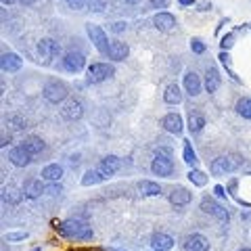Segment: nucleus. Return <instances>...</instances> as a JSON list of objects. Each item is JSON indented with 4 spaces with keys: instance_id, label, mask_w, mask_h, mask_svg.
<instances>
[{
    "instance_id": "obj_25",
    "label": "nucleus",
    "mask_w": 251,
    "mask_h": 251,
    "mask_svg": "<svg viewBox=\"0 0 251 251\" xmlns=\"http://www.w3.org/2000/svg\"><path fill=\"white\" fill-rule=\"evenodd\" d=\"M138 191L143 195H147V197H157V195L161 193V186L157 182H153V180H140V182H138Z\"/></svg>"
},
{
    "instance_id": "obj_22",
    "label": "nucleus",
    "mask_w": 251,
    "mask_h": 251,
    "mask_svg": "<svg viewBox=\"0 0 251 251\" xmlns=\"http://www.w3.org/2000/svg\"><path fill=\"white\" fill-rule=\"evenodd\" d=\"M42 180H49V182H59L63 178V168L59 163H49L46 168H42Z\"/></svg>"
},
{
    "instance_id": "obj_38",
    "label": "nucleus",
    "mask_w": 251,
    "mask_h": 251,
    "mask_svg": "<svg viewBox=\"0 0 251 251\" xmlns=\"http://www.w3.org/2000/svg\"><path fill=\"white\" fill-rule=\"evenodd\" d=\"M61 191H63V188H61V184H57V182H50L49 186H46V193L52 195V197H54V195H61Z\"/></svg>"
},
{
    "instance_id": "obj_31",
    "label": "nucleus",
    "mask_w": 251,
    "mask_h": 251,
    "mask_svg": "<svg viewBox=\"0 0 251 251\" xmlns=\"http://www.w3.org/2000/svg\"><path fill=\"white\" fill-rule=\"evenodd\" d=\"M105 180V176L100 174L99 170H88L84 174V178H82V184L84 186H92V184H99V182H103Z\"/></svg>"
},
{
    "instance_id": "obj_44",
    "label": "nucleus",
    "mask_w": 251,
    "mask_h": 251,
    "mask_svg": "<svg viewBox=\"0 0 251 251\" xmlns=\"http://www.w3.org/2000/svg\"><path fill=\"white\" fill-rule=\"evenodd\" d=\"M65 2H67L69 6H72V9H82L86 0H65Z\"/></svg>"
},
{
    "instance_id": "obj_11",
    "label": "nucleus",
    "mask_w": 251,
    "mask_h": 251,
    "mask_svg": "<svg viewBox=\"0 0 251 251\" xmlns=\"http://www.w3.org/2000/svg\"><path fill=\"white\" fill-rule=\"evenodd\" d=\"M191 201H193V193L188 191V188H184V186L172 188V193H170V203H172V205L184 207V205H188Z\"/></svg>"
},
{
    "instance_id": "obj_17",
    "label": "nucleus",
    "mask_w": 251,
    "mask_h": 251,
    "mask_svg": "<svg viewBox=\"0 0 251 251\" xmlns=\"http://www.w3.org/2000/svg\"><path fill=\"white\" fill-rule=\"evenodd\" d=\"M128 52H130V49H128V44L126 42H122V40H113L111 44H109V59H113V61H126L128 59Z\"/></svg>"
},
{
    "instance_id": "obj_13",
    "label": "nucleus",
    "mask_w": 251,
    "mask_h": 251,
    "mask_svg": "<svg viewBox=\"0 0 251 251\" xmlns=\"http://www.w3.org/2000/svg\"><path fill=\"white\" fill-rule=\"evenodd\" d=\"M61 115L65 117V120H80V117L84 115V105H82V100H69V103H65V107L61 109Z\"/></svg>"
},
{
    "instance_id": "obj_24",
    "label": "nucleus",
    "mask_w": 251,
    "mask_h": 251,
    "mask_svg": "<svg viewBox=\"0 0 251 251\" xmlns=\"http://www.w3.org/2000/svg\"><path fill=\"white\" fill-rule=\"evenodd\" d=\"M220 82H222V77H220V72L216 67H209L207 74H205V90L207 92H216L220 88Z\"/></svg>"
},
{
    "instance_id": "obj_23",
    "label": "nucleus",
    "mask_w": 251,
    "mask_h": 251,
    "mask_svg": "<svg viewBox=\"0 0 251 251\" xmlns=\"http://www.w3.org/2000/svg\"><path fill=\"white\" fill-rule=\"evenodd\" d=\"M163 100H166L168 105H180L182 103V90H180L178 84H170L166 92H163Z\"/></svg>"
},
{
    "instance_id": "obj_47",
    "label": "nucleus",
    "mask_w": 251,
    "mask_h": 251,
    "mask_svg": "<svg viewBox=\"0 0 251 251\" xmlns=\"http://www.w3.org/2000/svg\"><path fill=\"white\" fill-rule=\"evenodd\" d=\"M9 143H11V136H6V134H2V143H0V147H2V149H4L6 145H9Z\"/></svg>"
},
{
    "instance_id": "obj_15",
    "label": "nucleus",
    "mask_w": 251,
    "mask_h": 251,
    "mask_svg": "<svg viewBox=\"0 0 251 251\" xmlns=\"http://www.w3.org/2000/svg\"><path fill=\"white\" fill-rule=\"evenodd\" d=\"M0 65H2V72L15 74V72H19V69H21L23 61H21L19 54H15V52H2V59H0Z\"/></svg>"
},
{
    "instance_id": "obj_10",
    "label": "nucleus",
    "mask_w": 251,
    "mask_h": 251,
    "mask_svg": "<svg viewBox=\"0 0 251 251\" xmlns=\"http://www.w3.org/2000/svg\"><path fill=\"white\" fill-rule=\"evenodd\" d=\"M122 168V159L120 157H115V155H107V157H103V159H100V163H99V172L100 174L105 176V180L109 178V176H113L117 170Z\"/></svg>"
},
{
    "instance_id": "obj_48",
    "label": "nucleus",
    "mask_w": 251,
    "mask_h": 251,
    "mask_svg": "<svg viewBox=\"0 0 251 251\" xmlns=\"http://www.w3.org/2000/svg\"><path fill=\"white\" fill-rule=\"evenodd\" d=\"M19 2H21L23 6H31V4H34V2H36V0H19Z\"/></svg>"
},
{
    "instance_id": "obj_20",
    "label": "nucleus",
    "mask_w": 251,
    "mask_h": 251,
    "mask_svg": "<svg viewBox=\"0 0 251 251\" xmlns=\"http://www.w3.org/2000/svg\"><path fill=\"white\" fill-rule=\"evenodd\" d=\"M23 193H25V197L36 199V197H40L42 193H46V186L42 184V180L31 178V180H27V182L23 184Z\"/></svg>"
},
{
    "instance_id": "obj_34",
    "label": "nucleus",
    "mask_w": 251,
    "mask_h": 251,
    "mask_svg": "<svg viewBox=\"0 0 251 251\" xmlns=\"http://www.w3.org/2000/svg\"><path fill=\"white\" fill-rule=\"evenodd\" d=\"M191 50L195 54H203V52H205V44H203L199 38H193V40H191Z\"/></svg>"
},
{
    "instance_id": "obj_26",
    "label": "nucleus",
    "mask_w": 251,
    "mask_h": 251,
    "mask_svg": "<svg viewBox=\"0 0 251 251\" xmlns=\"http://www.w3.org/2000/svg\"><path fill=\"white\" fill-rule=\"evenodd\" d=\"M23 195H25V193H21L19 188H15V186H4V188H2V199H4L6 203H13V205L21 203Z\"/></svg>"
},
{
    "instance_id": "obj_40",
    "label": "nucleus",
    "mask_w": 251,
    "mask_h": 251,
    "mask_svg": "<svg viewBox=\"0 0 251 251\" xmlns=\"http://www.w3.org/2000/svg\"><path fill=\"white\" fill-rule=\"evenodd\" d=\"M170 0H151V6L153 9H168Z\"/></svg>"
},
{
    "instance_id": "obj_29",
    "label": "nucleus",
    "mask_w": 251,
    "mask_h": 251,
    "mask_svg": "<svg viewBox=\"0 0 251 251\" xmlns=\"http://www.w3.org/2000/svg\"><path fill=\"white\" fill-rule=\"evenodd\" d=\"M182 159H184V163L186 166H191V168H195L197 166V153H195V149H193V145L188 143V140H184V149H182Z\"/></svg>"
},
{
    "instance_id": "obj_45",
    "label": "nucleus",
    "mask_w": 251,
    "mask_h": 251,
    "mask_svg": "<svg viewBox=\"0 0 251 251\" xmlns=\"http://www.w3.org/2000/svg\"><path fill=\"white\" fill-rule=\"evenodd\" d=\"M197 6H199L197 11H209V9H211V2H207V0H203V2H199Z\"/></svg>"
},
{
    "instance_id": "obj_33",
    "label": "nucleus",
    "mask_w": 251,
    "mask_h": 251,
    "mask_svg": "<svg viewBox=\"0 0 251 251\" xmlns=\"http://www.w3.org/2000/svg\"><path fill=\"white\" fill-rule=\"evenodd\" d=\"M88 6L94 13H103L107 9V0H88Z\"/></svg>"
},
{
    "instance_id": "obj_4",
    "label": "nucleus",
    "mask_w": 251,
    "mask_h": 251,
    "mask_svg": "<svg viewBox=\"0 0 251 251\" xmlns=\"http://www.w3.org/2000/svg\"><path fill=\"white\" fill-rule=\"evenodd\" d=\"M239 166H241V161L234 159V157H216V159L209 163V170L214 176H224V174H228V172H234Z\"/></svg>"
},
{
    "instance_id": "obj_37",
    "label": "nucleus",
    "mask_w": 251,
    "mask_h": 251,
    "mask_svg": "<svg viewBox=\"0 0 251 251\" xmlns=\"http://www.w3.org/2000/svg\"><path fill=\"white\" fill-rule=\"evenodd\" d=\"M232 44H234V36H232V34L222 36V42H220V46H222V50H228Z\"/></svg>"
},
{
    "instance_id": "obj_30",
    "label": "nucleus",
    "mask_w": 251,
    "mask_h": 251,
    "mask_svg": "<svg viewBox=\"0 0 251 251\" xmlns=\"http://www.w3.org/2000/svg\"><path fill=\"white\" fill-rule=\"evenodd\" d=\"M186 176L195 186H205L207 184V174L205 172H201V170H197V168H191V172H188Z\"/></svg>"
},
{
    "instance_id": "obj_18",
    "label": "nucleus",
    "mask_w": 251,
    "mask_h": 251,
    "mask_svg": "<svg viewBox=\"0 0 251 251\" xmlns=\"http://www.w3.org/2000/svg\"><path fill=\"white\" fill-rule=\"evenodd\" d=\"M184 249L186 251H207L209 249V241L203 234H191L184 241Z\"/></svg>"
},
{
    "instance_id": "obj_14",
    "label": "nucleus",
    "mask_w": 251,
    "mask_h": 251,
    "mask_svg": "<svg viewBox=\"0 0 251 251\" xmlns=\"http://www.w3.org/2000/svg\"><path fill=\"white\" fill-rule=\"evenodd\" d=\"M153 25L159 29V31H170V29L176 27V17L172 13L161 11V13H157L155 17H153Z\"/></svg>"
},
{
    "instance_id": "obj_16",
    "label": "nucleus",
    "mask_w": 251,
    "mask_h": 251,
    "mask_svg": "<svg viewBox=\"0 0 251 251\" xmlns=\"http://www.w3.org/2000/svg\"><path fill=\"white\" fill-rule=\"evenodd\" d=\"M151 172L155 176H163V178H170L172 172H174V163L170 159H161V157H155L153 163H151Z\"/></svg>"
},
{
    "instance_id": "obj_19",
    "label": "nucleus",
    "mask_w": 251,
    "mask_h": 251,
    "mask_svg": "<svg viewBox=\"0 0 251 251\" xmlns=\"http://www.w3.org/2000/svg\"><path fill=\"white\" fill-rule=\"evenodd\" d=\"M151 247H153V251H170L172 247H174V239H172L170 234L157 232L151 239Z\"/></svg>"
},
{
    "instance_id": "obj_8",
    "label": "nucleus",
    "mask_w": 251,
    "mask_h": 251,
    "mask_svg": "<svg viewBox=\"0 0 251 251\" xmlns=\"http://www.w3.org/2000/svg\"><path fill=\"white\" fill-rule=\"evenodd\" d=\"M84 65H86V57L82 52H77V50H69L65 57H63V67H65L67 72H72V74L82 72Z\"/></svg>"
},
{
    "instance_id": "obj_9",
    "label": "nucleus",
    "mask_w": 251,
    "mask_h": 251,
    "mask_svg": "<svg viewBox=\"0 0 251 251\" xmlns=\"http://www.w3.org/2000/svg\"><path fill=\"white\" fill-rule=\"evenodd\" d=\"M31 157H34V155H31L23 145L13 147L9 151V159H11L13 166H17V168H27L31 163Z\"/></svg>"
},
{
    "instance_id": "obj_7",
    "label": "nucleus",
    "mask_w": 251,
    "mask_h": 251,
    "mask_svg": "<svg viewBox=\"0 0 251 251\" xmlns=\"http://www.w3.org/2000/svg\"><path fill=\"white\" fill-rule=\"evenodd\" d=\"M201 209L205 211V214H211L214 218H218L220 222H228L230 220V214L226 211V207H222L220 203H216V199H211V197H203L201 199Z\"/></svg>"
},
{
    "instance_id": "obj_39",
    "label": "nucleus",
    "mask_w": 251,
    "mask_h": 251,
    "mask_svg": "<svg viewBox=\"0 0 251 251\" xmlns=\"http://www.w3.org/2000/svg\"><path fill=\"white\" fill-rule=\"evenodd\" d=\"M9 122L15 124V128H17V130H23V128H25V122H23L21 117H17V115H11V117H9Z\"/></svg>"
},
{
    "instance_id": "obj_6",
    "label": "nucleus",
    "mask_w": 251,
    "mask_h": 251,
    "mask_svg": "<svg viewBox=\"0 0 251 251\" xmlns=\"http://www.w3.org/2000/svg\"><path fill=\"white\" fill-rule=\"evenodd\" d=\"M38 54H40V59L44 63H50V59L61 54V44L54 42L52 38H42V40L38 42Z\"/></svg>"
},
{
    "instance_id": "obj_49",
    "label": "nucleus",
    "mask_w": 251,
    "mask_h": 251,
    "mask_svg": "<svg viewBox=\"0 0 251 251\" xmlns=\"http://www.w3.org/2000/svg\"><path fill=\"white\" fill-rule=\"evenodd\" d=\"M17 0H2V4H15Z\"/></svg>"
},
{
    "instance_id": "obj_52",
    "label": "nucleus",
    "mask_w": 251,
    "mask_h": 251,
    "mask_svg": "<svg viewBox=\"0 0 251 251\" xmlns=\"http://www.w3.org/2000/svg\"><path fill=\"white\" fill-rule=\"evenodd\" d=\"M34 251H42V249H34Z\"/></svg>"
},
{
    "instance_id": "obj_51",
    "label": "nucleus",
    "mask_w": 251,
    "mask_h": 251,
    "mask_svg": "<svg viewBox=\"0 0 251 251\" xmlns=\"http://www.w3.org/2000/svg\"><path fill=\"white\" fill-rule=\"evenodd\" d=\"M239 251H251V249H239Z\"/></svg>"
},
{
    "instance_id": "obj_1",
    "label": "nucleus",
    "mask_w": 251,
    "mask_h": 251,
    "mask_svg": "<svg viewBox=\"0 0 251 251\" xmlns=\"http://www.w3.org/2000/svg\"><path fill=\"white\" fill-rule=\"evenodd\" d=\"M57 230L67 239H77V241H90L92 239V228L82 220H65L57 226Z\"/></svg>"
},
{
    "instance_id": "obj_42",
    "label": "nucleus",
    "mask_w": 251,
    "mask_h": 251,
    "mask_svg": "<svg viewBox=\"0 0 251 251\" xmlns=\"http://www.w3.org/2000/svg\"><path fill=\"white\" fill-rule=\"evenodd\" d=\"M220 63H222V65L224 67H230V57H228V52H226V50H222V52H220Z\"/></svg>"
},
{
    "instance_id": "obj_28",
    "label": "nucleus",
    "mask_w": 251,
    "mask_h": 251,
    "mask_svg": "<svg viewBox=\"0 0 251 251\" xmlns=\"http://www.w3.org/2000/svg\"><path fill=\"white\" fill-rule=\"evenodd\" d=\"M23 147H25L31 155H40L44 151V143H42V138H38V136L25 138V140H23Z\"/></svg>"
},
{
    "instance_id": "obj_27",
    "label": "nucleus",
    "mask_w": 251,
    "mask_h": 251,
    "mask_svg": "<svg viewBox=\"0 0 251 251\" xmlns=\"http://www.w3.org/2000/svg\"><path fill=\"white\" fill-rule=\"evenodd\" d=\"M203 126H205V117L197 111H191V115H188V130H191L193 134H199L203 130Z\"/></svg>"
},
{
    "instance_id": "obj_21",
    "label": "nucleus",
    "mask_w": 251,
    "mask_h": 251,
    "mask_svg": "<svg viewBox=\"0 0 251 251\" xmlns=\"http://www.w3.org/2000/svg\"><path fill=\"white\" fill-rule=\"evenodd\" d=\"M184 90L191 94V97H197V94L201 92V77L195 72L184 74Z\"/></svg>"
},
{
    "instance_id": "obj_41",
    "label": "nucleus",
    "mask_w": 251,
    "mask_h": 251,
    "mask_svg": "<svg viewBox=\"0 0 251 251\" xmlns=\"http://www.w3.org/2000/svg\"><path fill=\"white\" fill-rule=\"evenodd\" d=\"M109 29H111L113 34H120V31H124V29H126V21H115V23H113V25L109 27Z\"/></svg>"
},
{
    "instance_id": "obj_36",
    "label": "nucleus",
    "mask_w": 251,
    "mask_h": 251,
    "mask_svg": "<svg viewBox=\"0 0 251 251\" xmlns=\"http://www.w3.org/2000/svg\"><path fill=\"white\" fill-rule=\"evenodd\" d=\"M27 239V232H9L6 234V241L15 243V241H25Z\"/></svg>"
},
{
    "instance_id": "obj_5",
    "label": "nucleus",
    "mask_w": 251,
    "mask_h": 251,
    "mask_svg": "<svg viewBox=\"0 0 251 251\" xmlns=\"http://www.w3.org/2000/svg\"><path fill=\"white\" fill-rule=\"evenodd\" d=\"M86 34H88V38L94 44V49H97L99 52H103V54L109 52V40H107V34H105L103 27L92 25V23H90V25H86Z\"/></svg>"
},
{
    "instance_id": "obj_50",
    "label": "nucleus",
    "mask_w": 251,
    "mask_h": 251,
    "mask_svg": "<svg viewBox=\"0 0 251 251\" xmlns=\"http://www.w3.org/2000/svg\"><path fill=\"white\" fill-rule=\"evenodd\" d=\"M126 2H128V4H138L140 0H126Z\"/></svg>"
},
{
    "instance_id": "obj_43",
    "label": "nucleus",
    "mask_w": 251,
    "mask_h": 251,
    "mask_svg": "<svg viewBox=\"0 0 251 251\" xmlns=\"http://www.w3.org/2000/svg\"><path fill=\"white\" fill-rule=\"evenodd\" d=\"M214 193H216V197H220V199L226 197V188H224L222 184H216V186H214Z\"/></svg>"
},
{
    "instance_id": "obj_2",
    "label": "nucleus",
    "mask_w": 251,
    "mask_h": 251,
    "mask_svg": "<svg viewBox=\"0 0 251 251\" xmlns=\"http://www.w3.org/2000/svg\"><path fill=\"white\" fill-rule=\"evenodd\" d=\"M44 99L49 100L50 105H59L63 103V100L67 99V94H69V88H67V84H63L59 80H52L44 86Z\"/></svg>"
},
{
    "instance_id": "obj_3",
    "label": "nucleus",
    "mask_w": 251,
    "mask_h": 251,
    "mask_svg": "<svg viewBox=\"0 0 251 251\" xmlns=\"http://www.w3.org/2000/svg\"><path fill=\"white\" fill-rule=\"evenodd\" d=\"M115 74V69L113 65H109V63H92V65L88 67V84H100V82H105L109 80Z\"/></svg>"
},
{
    "instance_id": "obj_46",
    "label": "nucleus",
    "mask_w": 251,
    "mask_h": 251,
    "mask_svg": "<svg viewBox=\"0 0 251 251\" xmlns=\"http://www.w3.org/2000/svg\"><path fill=\"white\" fill-rule=\"evenodd\" d=\"M180 2V6H193V4H197L195 0H178Z\"/></svg>"
},
{
    "instance_id": "obj_35",
    "label": "nucleus",
    "mask_w": 251,
    "mask_h": 251,
    "mask_svg": "<svg viewBox=\"0 0 251 251\" xmlns=\"http://www.w3.org/2000/svg\"><path fill=\"white\" fill-rule=\"evenodd\" d=\"M155 157H161V159H170L172 161V157H174V155H172V149L170 147H159L155 151Z\"/></svg>"
},
{
    "instance_id": "obj_32",
    "label": "nucleus",
    "mask_w": 251,
    "mask_h": 251,
    "mask_svg": "<svg viewBox=\"0 0 251 251\" xmlns=\"http://www.w3.org/2000/svg\"><path fill=\"white\" fill-rule=\"evenodd\" d=\"M237 111H239V115L245 117V120H251V99H241L237 103Z\"/></svg>"
},
{
    "instance_id": "obj_12",
    "label": "nucleus",
    "mask_w": 251,
    "mask_h": 251,
    "mask_svg": "<svg viewBox=\"0 0 251 251\" xmlns=\"http://www.w3.org/2000/svg\"><path fill=\"white\" fill-rule=\"evenodd\" d=\"M161 126H163V130L170 132V134H182V117H180L178 113H168V115H163V120H161Z\"/></svg>"
}]
</instances>
